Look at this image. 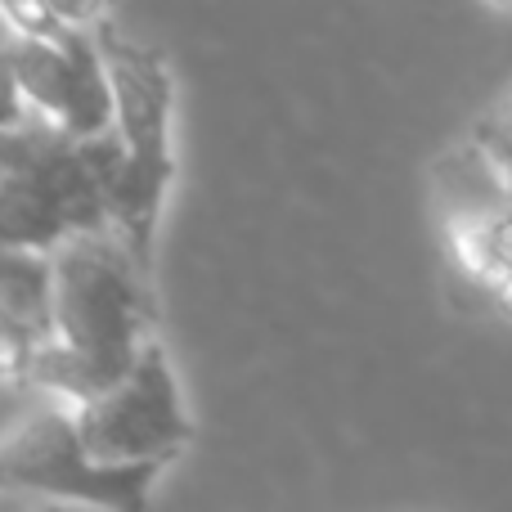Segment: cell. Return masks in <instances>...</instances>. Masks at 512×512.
I'll return each mask as SVG.
<instances>
[{"label":"cell","mask_w":512,"mask_h":512,"mask_svg":"<svg viewBox=\"0 0 512 512\" xmlns=\"http://www.w3.org/2000/svg\"><path fill=\"white\" fill-rule=\"evenodd\" d=\"M158 279L117 225L81 230L54 248V337L36 351L32 391L81 400L113 387L158 333Z\"/></svg>","instance_id":"1"},{"label":"cell","mask_w":512,"mask_h":512,"mask_svg":"<svg viewBox=\"0 0 512 512\" xmlns=\"http://www.w3.org/2000/svg\"><path fill=\"white\" fill-rule=\"evenodd\" d=\"M122 135H68L23 117L0 135V248L54 252L81 230L113 225Z\"/></svg>","instance_id":"2"},{"label":"cell","mask_w":512,"mask_h":512,"mask_svg":"<svg viewBox=\"0 0 512 512\" xmlns=\"http://www.w3.org/2000/svg\"><path fill=\"white\" fill-rule=\"evenodd\" d=\"M95 41L104 50L113 81V126L122 135V176L113 189V225L149 274H158L162 207L176 185V72L167 54L149 41H131L117 23H99Z\"/></svg>","instance_id":"3"},{"label":"cell","mask_w":512,"mask_h":512,"mask_svg":"<svg viewBox=\"0 0 512 512\" xmlns=\"http://www.w3.org/2000/svg\"><path fill=\"white\" fill-rule=\"evenodd\" d=\"M176 459H131L108 463L95 459L81 441L77 414L68 400L27 414L0 441V490L5 495H41L59 504H90L113 512H144L153 504L158 481Z\"/></svg>","instance_id":"4"},{"label":"cell","mask_w":512,"mask_h":512,"mask_svg":"<svg viewBox=\"0 0 512 512\" xmlns=\"http://www.w3.org/2000/svg\"><path fill=\"white\" fill-rule=\"evenodd\" d=\"M72 414H77L81 441L90 445V454L108 463L180 459L198 436L162 333L144 342L140 360L113 387L72 405Z\"/></svg>","instance_id":"5"},{"label":"cell","mask_w":512,"mask_h":512,"mask_svg":"<svg viewBox=\"0 0 512 512\" xmlns=\"http://www.w3.org/2000/svg\"><path fill=\"white\" fill-rule=\"evenodd\" d=\"M9 68L27 108L68 135H104L113 126V81L95 32L68 27L59 36L9 32Z\"/></svg>","instance_id":"6"},{"label":"cell","mask_w":512,"mask_h":512,"mask_svg":"<svg viewBox=\"0 0 512 512\" xmlns=\"http://www.w3.org/2000/svg\"><path fill=\"white\" fill-rule=\"evenodd\" d=\"M0 319L41 351L54 337V252L0 248Z\"/></svg>","instance_id":"7"},{"label":"cell","mask_w":512,"mask_h":512,"mask_svg":"<svg viewBox=\"0 0 512 512\" xmlns=\"http://www.w3.org/2000/svg\"><path fill=\"white\" fill-rule=\"evenodd\" d=\"M45 5H50L54 18H63L68 27H86V32H95L99 23H113V14H117L122 0H45Z\"/></svg>","instance_id":"8"},{"label":"cell","mask_w":512,"mask_h":512,"mask_svg":"<svg viewBox=\"0 0 512 512\" xmlns=\"http://www.w3.org/2000/svg\"><path fill=\"white\" fill-rule=\"evenodd\" d=\"M490 9H512V0H486Z\"/></svg>","instance_id":"9"}]
</instances>
